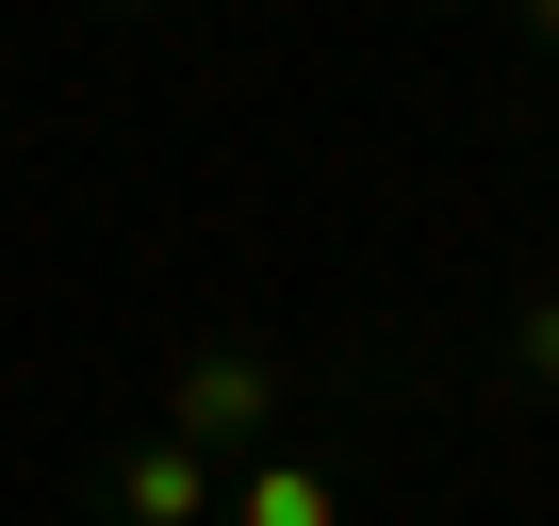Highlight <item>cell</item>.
Returning a JSON list of instances; mask_svg holds the SVG:
<instances>
[{
  "label": "cell",
  "instance_id": "1",
  "mask_svg": "<svg viewBox=\"0 0 559 526\" xmlns=\"http://www.w3.org/2000/svg\"><path fill=\"white\" fill-rule=\"evenodd\" d=\"M148 428H165V444H198V461H263V444H297V428H313V379L280 362V346H247V330H214V346H181V362H165Z\"/></svg>",
  "mask_w": 559,
  "mask_h": 526
},
{
  "label": "cell",
  "instance_id": "2",
  "mask_svg": "<svg viewBox=\"0 0 559 526\" xmlns=\"http://www.w3.org/2000/svg\"><path fill=\"white\" fill-rule=\"evenodd\" d=\"M214 526H362V477H346L330 428H297V444L230 461V510H214Z\"/></svg>",
  "mask_w": 559,
  "mask_h": 526
},
{
  "label": "cell",
  "instance_id": "3",
  "mask_svg": "<svg viewBox=\"0 0 559 526\" xmlns=\"http://www.w3.org/2000/svg\"><path fill=\"white\" fill-rule=\"evenodd\" d=\"M83 493H99V526H214V510H230V461H198V444L132 428V444H116Z\"/></svg>",
  "mask_w": 559,
  "mask_h": 526
},
{
  "label": "cell",
  "instance_id": "4",
  "mask_svg": "<svg viewBox=\"0 0 559 526\" xmlns=\"http://www.w3.org/2000/svg\"><path fill=\"white\" fill-rule=\"evenodd\" d=\"M493 395H543V411H559V280H526V297L493 313Z\"/></svg>",
  "mask_w": 559,
  "mask_h": 526
},
{
  "label": "cell",
  "instance_id": "5",
  "mask_svg": "<svg viewBox=\"0 0 559 526\" xmlns=\"http://www.w3.org/2000/svg\"><path fill=\"white\" fill-rule=\"evenodd\" d=\"M510 50H526V67L559 83V0H526V17H510Z\"/></svg>",
  "mask_w": 559,
  "mask_h": 526
},
{
  "label": "cell",
  "instance_id": "6",
  "mask_svg": "<svg viewBox=\"0 0 559 526\" xmlns=\"http://www.w3.org/2000/svg\"><path fill=\"white\" fill-rule=\"evenodd\" d=\"M543 280H559V230H543Z\"/></svg>",
  "mask_w": 559,
  "mask_h": 526
}]
</instances>
